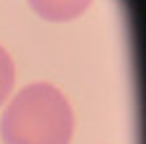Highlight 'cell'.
<instances>
[{
  "mask_svg": "<svg viewBox=\"0 0 146 144\" xmlns=\"http://www.w3.org/2000/svg\"><path fill=\"white\" fill-rule=\"evenodd\" d=\"M28 3L36 10V15L46 21H72L82 15L92 0H28Z\"/></svg>",
  "mask_w": 146,
  "mask_h": 144,
  "instance_id": "7a4b0ae2",
  "label": "cell"
},
{
  "mask_svg": "<svg viewBox=\"0 0 146 144\" xmlns=\"http://www.w3.org/2000/svg\"><path fill=\"white\" fill-rule=\"evenodd\" d=\"M72 134V106L49 82H33L15 93L0 121L3 144H69Z\"/></svg>",
  "mask_w": 146,
  "mask_h": 144,
  "instance_id": "6da1fadb",
  "label": "cell"
},
{
  "mask_svg": "<svg viewBox=\"0 0 146 144\" xmlns=\"http://www.w3.org/2000/svg\"><path fill=\"white\" fill-rule=\"evenodd\" d=\"M13 82H15V67H13V59H10V54L0 46V106H3V100L10 95Z\"/></svg>",
  "mask_w": 146,
  "mask_h": 144,
  "instance_id": "3957f363",
  "label": "cell"
}]
</instances>
